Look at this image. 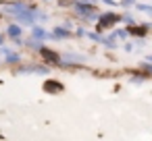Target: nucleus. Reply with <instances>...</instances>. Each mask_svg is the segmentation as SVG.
<instances>
[{"label":"nucleus","instance_id":"nucleus-1","mask_svg":"<svg viewBox=\"0 0 152 141\" xmlns=\"http://www.w3.org/2000/svg\"><path fill=\"white\" fill-rule=\"evenodd\" d=\"M9 33H11V35H19V27H17V25H11V27H9Z\"/></svg>","mask_w":152,"mask_h":141}]
</instances>
